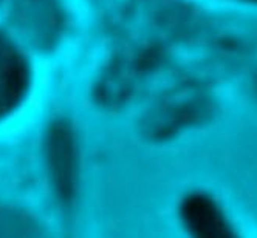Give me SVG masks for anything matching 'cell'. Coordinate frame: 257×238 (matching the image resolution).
I'll return each mask as SVG.
<instances>
[{
    "label": "cell",
    "mask_w": 257,
    "mask_h": 238,
    "mask_svg": "<svg viewBox=\"0 0 257 238\" xmlns=\"http://www.w3.org/2000/svg\"><path fill=\"white\" fill-rule=\"evenodd\" d=\"M178 213L189 238H238L222 206L206 192L183 196Z\"/></svg>",
    "instance_id": "1"
}]
</instances>
